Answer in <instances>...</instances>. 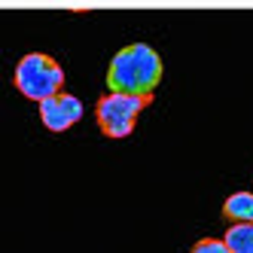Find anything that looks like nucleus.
Segmentation results:
<instances>
[{"instance_id": "39448f33", "label": "nucleus", "mask_w": 253, "mask_h": 253, "mask_svg": "<svg viewBox=\"0 0 253 253\" xmlns=\"http://www.w3.org/2000/svg\"><path fill=\"white\" fill-rule=\"evenodd\" d=\"M223 216L232 220V226L253 223V192H232L223 202Z\"/></svg>"}, {"instance_id": "6e6552de", "label": "nucleus", "mask_w": 253, "mask_h": 253, "mask_svg": "<svg viewBox=\"0 0 253 253\" xmlns=\"http://www.w3.org/2000/svg\"><path fill=\"white\" fill-rule=\"evenodd\" d=\"M250 192H253V189H250Z\"/></svg>"}, {"instance_id": "f03ea898", "label": "nucleus", "mask_w": 253, "mask_h": 253, "mask_svg": "<svg viewBox=\"0 0 253 253\" xmlns=\"http://www.w3.org/2000/svg\"><path fill=\"white\" fill-rule=\"evenodd\" d=\"M12 83H15V88H19L25 98L43 104L49 98L61 95L64 70H61V64L52 55H43V52H28V55L19 58V64H15Z\"/></svg>"}, {"instance_id": "0eeeda50", "label": "nucleus", "mask_w": 253, "mask_h": 253, "mask_svg": "<svg viewBox=\"0 0 253 253\" xmlns=\"http://www.w3.org/2000/svg\"><path fill=\"white\" fill-rule=\"evenodd\" d=\"M189 253H232V250L226 247L223 238H202V241H195V247Z\"/></svg>"}, {"instance_id": "20e7f679", "label": "nucleus", "mask_w": 253, "mask_h": 253, "mask_svg": "<svg viewBox=\"0 0 253 253\" xmlns=\"http://www.w3.org/2000/svg\"><path fill=\"white\" fill-rule=\"evenodd\" d=\"M83 113H85L83 101L77 95H67V92H61V95L40 104V119H43V125L49 131H67L70 125H77L83 119Z\"/></svg>"}, {"instance_id": "423d86ee", "label": "nucleus", "mask_w": 253, "mask_h": 253, "mask_svg": "<svg viewBox=\"0 0 253 253\" xmlns=\"http://www.w3.org/2000/svg\"><path fill=\"white\" fill-rule=\"evenodd\" d=\"M223 241L232 253H253V223H238V226H229Z\"/></svg>"}, {"instance_id": "7ed1b4c3", "label": "nucleus", "mask_w": 253, "mask_h": 253, "mask_svg": "<svg viewBox=\"0 0 253 253\" xmlns=\"http://www.w3.org/2000/svg\"><path fill=\"white\" fill-rule=\"evenodd\" d=\"M153 98H140V95H116V92H107L98 107H95V119H98V128L107 137H128L134 131V122L140 116V110L147 107Z\"/></svg>"}, {"instance_id": "f257e3e1", "label": "nucleus", "mask_w": 253, "mask_h": 253, "mask_svg": "<svg viewBox=\"0 0 253 253\" xmlns=\"http://www.w3.org/2000/svg\"><path fill=\"white\" fill-rule=\"evenodd\" d=\"M159 83H162V58L150 43H131L110 58V67H107V88L110 92L153 98Z\"/></svg>"}]
</instances>
